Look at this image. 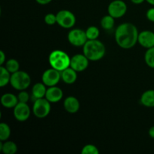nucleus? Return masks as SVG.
<instances>
[{
    "instance_id": "32",
    "label": "nucleus",
    "mask_w": 154,
    "mask_h": 154,
    "mask_svg": "<svg viewBox=\"0 0 154 154\" xmlns=\"http://www.w3.org/2000/svg\"><path fill=\"white\" fill-rule=\"evenodd\" d=\"M148 135L150 138L154 139V126L150 128V129L148 130Z\"/></svg>"
},
{
    "instance_id": "17",
    "label": "nucleus",
    "mask_w": 154,
    "mask_h": 154,
    "mask_svg": "<svg viewBox=\"0 0 154 154\" xmlns=\"http://www.w3.org/2000/svg\"><path fill=\"white\" fill-rule=\"evenodd\" d=\"M47 90H48L47 86L43 82L37 83L32 88V96L34 98L35 100L38 99L45 98Z\"/></svg>"
},
{
    "instance_id": "20",
    "label": "nucleus",
    "mask_w": 154,
    "mask_h": 154,
    "mask_svg": "<svg viewBox=\"0 0 154 154\" xmlns=\"http://www.w3.org/2000/svg\"><path fill=\"white\" fill-rule=\"evenodd\" d=\"M11 75L5 66H0V87H4L10 84Z\"/></svg>"
},
{
    "instance_id": "6",
    "label": "nucleus",
    "mask_w": 154,
    "mask_h": 154,
    "mask_svg": "<svg viewBox=\"0 0 154 154\" xmlns=\"http://www.w3.org/2000/svg\"><path fill=\"white\" fill-rule=\"evenodd\" d=\"M76 23V17L69 10H61L57 14V23L64 29H72Z\"/></svg>"
},
{
    "instance_id": "28",
    "label": "nucleus",
    "mask_w": 154,
    "mask_h": 154,
    "mask_svg": "<svg viewBox=\"0 0 154 154\" xmlns=\"http://www.w3.org/2000/svg\"><path fill=\"white\" fill-rule=\"evenodd\" d=\"M17 97L19 102L27 103L29 102V94L26 90H21V91H20V93H18Z\"/></svg>"
},
{
    "instance_id": "31",
    "label": "nucleus",
    "mask_w": 154,
    "mask_h": 154,
    "mask_svg": "<svg viewBox=\"0 0 154 154\" xmlns=\"http://www.w3.org/2000/svg\"><path fill=\"white\" fill-rule=\"evenodd\" d=\"M36 2L38 3L39 5H48L49 3H51L53 0H35Z\"/></svg>"
},
{
    "instance_id": "2",
    "label": "nucleus",
    "mask_w": 154,
    "mask_h": 154,
    "mask_svg": "<svg viewBox=\"0 0 154 154\" xmlns=\"http://www.w3.org/2000/svg\"><path fill=\"white\" fill-rule=\"evenodd\" d=\"M106 48L105 45L98 39L88 40L83 46V54L90 61H99L105 55Z\"/></svg>"
},
{
    "instance_id": "7",
    "label": "nucleus",
    "mask_w": 154,
    "mask_h": 154,
    "mask_svg": "<svg viewBox=\"0 0 154 154\" xmlns=\"http://www.w3.org/2000/svg\"><path fill=\"white\" fill-rule=\"evenodd\" d=\"M67 38L69 43L75 47H83L88 41L86 32L81 29H72Z\"/></svg>"
},
{
    "instance_id": "8",
    "label": "nucleus",
    "mask_w": 154,
    "mask_h": 154,
    "mask_svg": "<svg viewBox=\"0 0 154 154\" xmlns=\"http://www.w3.org/2000/svg\"><path fill=\"white\" fill-rule=\"evenodd\" d=\"M108 14L115 19L122 17L127 12V5L123 0H114L108 7Z\"/></svg>"
},
{
    "instance_id": "29",
    "label": "nucleus",
    "mask_w": 154,
    "mask_h": 154,
    "mask_svg": "<svg viewBox=\"0 0 154 154\" xmlns=\"http://www.w3.org/2000/svg\"><path fill=\"white\" fill-rule=\"evenodd\" d=\"M146 17L148 20L154 23V7L150 8L147 10V13H146Z\"/></svg>"
},
{
    "instance_id": "3",
    "label": "nucleus",
    "mask_w": 154,
    "mask_h": 154,
    "mask_svg": "<svg viewBox=\"0 0 154 154\" xmlns=\"http://www.w3.org/2000/svg\"><path fill=\"white\" fill-rule=\"evenodd\" d=\"M48 62L51 67L62 72L64 69L70 67L71 57L65 51L61 50H54L49 54Z\"/></svg>"
},
{
    "instance_id": "33",
    "label": "nucleus",
    "mask_w": 154,
    "mask_h": 154,
    "mask_svg": "<svg viewBox=\"0 0 154 154\" xmlns=\"http://www.w3.org/2000/svg\"><path fill=\"white\" fill-rule=\"evenodd\" d=\"M130 1L135 5H141L142 4L144 1H146V0H130Z\"/></svg>"
},
{
    "instance_id": "24",
    "label": "nucleus",
    "mask_w": 154,
    "mask_h": 154,
    "mask_svg": "<svg viewBox=\"0 0 154 154\" xmlns=\"http://www.w3.org/2000/svg\"><path fill=\"white\" fill-rule=\"evenodd\" d=\"M144 61L147 66L154 69V47L147 49L144 54Z\"/></svg>"
},
{
    "instance_id": "1",
    "label": "nucleus",
    "mask_w": 154,
    "mask_h": 154,
    "mask_svg": "<svg viewBox=\"0 0 154 154\" xmlns=\"http://www.w3.org/2000/svg\"><path fill=\"white\" fill-rule=\"evenodd\" d=\"M138 28L131 23H124L117 27L114 33L116 43L123 49H131L138 40Z\"/></svg>"
},
{
    "instance_id": "14",
    "label": "nucleus",
    "mask_w": 154,
    "mask_h": 154,
    "mask_svg": "<svg viewBox=\"0 0 154 154\" xmlns=\"http://www.w3.org/2000/svg\"><path fill=\"white\" fill-rule=\"evenodd\" d=\"M65 110L69 114H75L80 109V102L75 96H69L63 102Z\"/></svg>"
},
{
    "instance_id": "15",
    "label": "nucleus",
    "mask_w": 154,
    "mask_h": 154,
    "mask_svg": "<svg viewBox=\"0 0 154 154\" xmlns=\"http://www.w3.org/2000/svg\"><path fill=\"white\" fill-rule=\"evenodd\" d=\"M78 72L72 67H69L61 72V79L65 84H72L77 81Z\"/></svg>"
},
{
    "instance_id": "9",
    "label": "nucleus",
    "mask_w": 154,
    "mask_h": 154,
    "mask_svg": "<svg viewBox=\"0 0 154 154\" xmlns=\"http://www.w3.org/2000/svg\"><path fill=\"white\" fill-rule=\"evenodd\" d=\"M42 82L47 87H54L57 86L61 80V72L51 67L44 72L42 76Z\"/></svg>"
},
{
    "instance_id": "4",
    "label": "nucleus",
    "mask_w": 154,
    "mask_h": 154,
    "mask_svg": "<svg viewBox=\"0 0 154 154\" xmlns=\"http://www.w3.org/2000/svg\"><path fill=\"white\" fill-rule=\"evenodd\" d=\"M31 84V78L27 72L23 71H17L12 74L10 84L16 90H26Z\"/></svg>"
},
{
    "instance_id": "16",
    "label": "nucleus",
    "mask_w": 154,
    "mask_h": 154,
    "mask_svg": "<svg viewBox=\"0 0 154 154\" xmlns=\"http://www.w3.org/2000/svg\"><path fill=\"white\" fill-rule=\"evenodd\" d=\"M19 102L18 97L11 93H5L1 97V104L6 108H14Z\"/></svg>"
},
{
    "instance_id": "26",
    "label": "nucleus",
    "mask_w": 154,
    "mask_h": 154,
    "mask_svg": "<svg viewBox=\"0 0 154 154\" xmlns=\"http://www.w3.org/2000/svg\"><path fill=\"white\" fill-rule=\"evenodd\" d=\"M82 154H99V150L96 146L93 144H86L81 150Z\"/></svg>"
},
{
    "instance_id": "22",
    "label": "nucleus",
    "mask_w": 154,
    "mask_h": 154,
    "mask_svg": "<svg viewBox=\"0 0 154 154\" xmlns=\"http://www.w3.org/2000/svg\"><path fill=\"white\" fill-rule=\"evenodd\" d=\"M11 135V128L7 123H0V140L2 141H7Z\"/></svg>"
},
{
    "instance_id": "27",
    "label": "nucleus",
    "mask_w": 154,
    "mask_h": 154,
    "mask_svg": "<svg viewBox=\"0 0 154 154\" xmlns=\"http://www.w3.org/2000/svg\"><path fill=\"white\" fill-rule=\"evenodd\" d=\"M45 22L47 25L53 26L57 23V14L53 13L47 14L45 17Z\"/></svg>"
},
{
    "instance_id": "30",
    "label": "nucleus",
    "mask_w": 154,
    "mask_h": 154,
    "mask_svg": "<svg viewBox=\"0 0 154 154\" xmlns=\"http://www.w3.org/2000/svg\"><path fill=\"white\" fill-rule=\"evenodd\" d=\"M6 62V55L3 51H0V65L3 66Z\"/></svg>"
},
{
    "instance_id": "35",
    "label": "nucleus",
    "mask_w": 154,
    "mask_h": 154,
    "mask_svg": "<svg viewBox=\"0 0 154 154\" xmlns=\"http://www.w3.org/2000/svg\"><path fill=\"white\" fill-rule=\"evenodd\" d=\"M153 32H154V31H153Z\"/></svg>"
},
{
    "instance_id": "34",
    "label": "nucleus",
    "mask_w": 154,
    "mask_h": 154,
    "mask_svg": "<svg viewBox=\"0 0 154 154\" xmlns=\"http://www.w3.org/2000/svg\"><path fill=\"white\" fill-rule=\"evenodd\" d=\"M146 2L151 5L154 6V0H146Z\"/></svg>"
},
{
    "instance_id": "18",
    "label": "nucleus",
    "mask_w": 154,
    "mask_h": 154,
    "mask_svg": "<svg viewBox=\"0 0 154 154\" xmlns=\"http://www.w3.org/2000/svg\"><path fill=\"white\" fill-rule=\"evenodd\" d=\"M140 101L144 107L154 108V90H148L144 92Z\"/></svg>"
},
{
    "instance_id": "21",
    "label": "nucleus",
    "mask_w": 154,
    "mask_h": 154,
    "mask_svg": "<svg viewBox=\"0 0 154 154\" xmlns=\"http://www.w3.org/2000/svg\"><path fill=\"white\" fill-rule=\"evenodd\" d=\"M115 18L110 14L105 15L101 20V26L105 30H111L114 26Z\"/></svg>"
},
{
    "instance_id": "23",
    "label": "nucleus",
    "mask_w": 154,
    "mask_h": 154,
    "mask_svg": "<svg viewBox=\"0 0 154 154\" xmlns=\"http://www.w3.org/2000/svg\"><path fill=\"white\" fill-rule=\"evenodd\" d=\"M5 67L8 70L11 74H14L19 71L20 69V63L15 59H10L5 62Z\"/></svg>"
},
{
    "instance_id": "13",
    "label": "nucleus",
    "mask_w": 154,
    "mask_h": 154,
    "mask_svg": "<svg viewBox=\"0 0 154 154\" xmlns=\"http://www.w3.org/2000/svg\"><path fill=\"white\" fill-rule=\"evenodd\" d=\"M63 97V92L60 87L57 86L49 87L47 90L45 98L51 103H57L59 102Z\"/></svg>"
},
{
    "instance_id": "25",
    "label": "nucleus",
    "mask_w": 154,
    "mask_h": 154,
    "mask_svg": "<svg viewBox=\"0 0 154 154\" xmlns=\"http://www.w3.org/2000/svg\"><path fill=\"white\" fill-rule=\"evenodd\" d=\"M86 35L88 38V40H95V39H98L99 34H100V31L99 29L95 26H90L88 28L86 29Z\"/></svg>"
},
{
    "instance_id": "10",
    "label": "nucleus",
    "mask_w": 154,
    "mask_h": 154,
    "mask_svg": "<svg viewBox=\"0 0 154 154\" xmlns=\"http://www.w3.org/2000/svg\"><path fill=\"white\" fill-rule=\"evenodd\" d=\"M89 59L83 54H75L71 58L70 67L77 72H82L88 68Z\"/></svg>"
},
{
    "instance_id": "5",
    "label": "nucleus",
    "mask_w": 154,
    "mask_h": 154,
    "mask_svg": "<svg viewBox=\"0 0 154 154\" xmlns=\"http://www.w3.org/2000/svg\"><path fill=\"white\" fill-rule=\"evenodd\" d=\"M51 110V102L45 97L35 100L32 106V113L37 118H45L50 114Z\"/></svg>"
},
{
    "instance_id": "19",
    "label": "nucleus",
    "mask_w": 154,
    "mask_h": 154,
    "mask_svg": "<svg viewBox=\"0 0 154 154\" xmlns=\"http://www.w3.org/2000/svg\"><path fill=\"white\" fill-rule=\"evenodd\" d=\"M17 145L12 141H1L0 142V151L4 154H15L17 151Z\"/></svg>"
},
{
    "instance_id": "11",
    "label": "nucleus",
    "mask_w": 154,
    "mask_h": 154,
    "mask_svg": "<svg viewBox=\"0 0 154 154\" xmlns=\"http://www.w3.org/2000/svg\"><path fill=\"white\" fill-rule=\"evenodd\" d=\"M31 110L27 103L18 102L17 105L14 108V116L17 121L25 122L29 118Z\"/></svg>"
},
{
    "instance_id": "12",
    "label": "nucleus",
    "mask_w": 154,
    "mask_h": 154,
    "mask_svg": "<svg viewBox=\"0 0 154 154\" xmlns=\"http://www.w3.org/2000/svg\"><path fill=\"white\" fill-rule=\"evenodd\" d=\"M138 42L141 47L146 49L153 48L154 47V32L144 30L139 32Z\"/></svg>"
}]
</instances>
